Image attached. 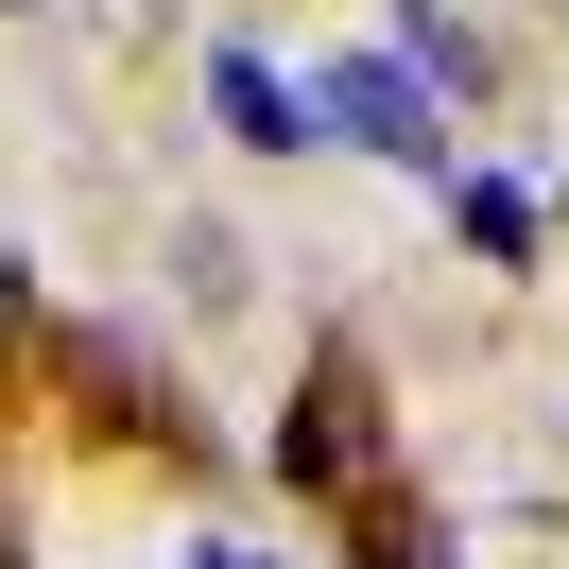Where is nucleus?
Instances as JSON below:
<instances>
[{
    "mask_svg": "<svg viewBox=\"0 0 569 569\" xmlns=\"http://www.w3.org/2000/svg\"><path fill=\"white\" fill-rule=\"evenodd\" d=\"M224 139H259V156H293V139H328V104H311V87H277V52H224Z\"/></svg>",
    "mask_w": 569,
    "mask_h": 569,
    "instance_id": "f257e3e1",
    "label": "nucleus"
},
{
    "mask_svg": "<svg viewBox=\"0 0 569 569\" xmlns=\"http://www.w3.org/2000/svg\"><path fill=\"white\" fill-rule=\"evenodd\" d=\"M328 87H346V104H328L346 139H380V156H431V104H415V70H397V52H346Z\"/></svg>",
    "mask_w": 569,
    "mask_h": 569,
    "instance_id": "f03ea898",
    "label": "nucleus"
},
{
    "mask_svg": "<svg viewBox=\"0 0 569 569\" xmlns=\"http://www.w3.org/2000/svg\"><path fill=\"white\" fill-rule=\"evenodd\" d=\"M449 224H466L483 259H535V190H500V173H466V190H449Z\"/></svg>",
    "mask_w": 569,
    "mask_h": 569,
    "instance_id": "7ed1b4c3",
    "label": "nucleus"
},
{
    "mask_svg": "<svg viewBox=\"0 0 569 569\" xmlns=\"http://www.w3.org/2000/svg\"><path fill=\"white\" fill-rule=\"evenodd\" d=\"M190 569H259V552H190Z\"/></svg>",
    "mask_w": 569,
    "mask_h": 569,
    "instance_id": "20e7f679",
    "label": "nucleus"
}]
</instances>
